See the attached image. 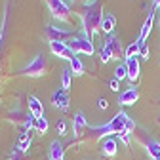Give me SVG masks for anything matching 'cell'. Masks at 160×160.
Segmentation results:
<instances>
[{
    "label": "cell",
    "mask_w": 160,
    "mask_h": 160,
    "mask_svg": "<svg viewBox=\"0 0 160 160\" xmlns=\"http://www.w3.org/2000/svg\"><path fill=\"white\" fill-rule=\"evenodd\" d=\"M135 130V122L126 114L120 111L118 114H114L109 122L105 124H99V126H88V132L93 135V139H105L111 137V135H118L120 141H122L124 145H130V135L132 132Z\"/></svg>",
    "instance_id": "6da1fadb"
},
{
    "label": "cell",
    "mask_w": 160,
    "mask_h": 160,
    "mask_svg": "<svg viewBox=\"0 0 160 160\" xmlns=\"http://www.w3.org/2000/svg\"><path fill=\"white\" fill-rule=\"evenodd\" d=\"M103 6L97 2V0H92V2H86V10L84 13H80L82 17V29H84V36L86 38H93L99 31H101V21H103Z\"/></svg>",
    "instance_id": "7a4b0ae2"
},
{
    "label": "cell",
    "mask_w": 160,
    "mask_h": 160,
    "mask_svg": "<svg viewBox=\"0 0 160 160\" xmlns=\"http://www.w3.org/2000/svg\"><path fill=\"white\" fill-rule=\"evenodd\" d=\"M126 50L122 46V42H120V38L111 34L107 40H105V44L101 48V52H99V57H101V63H109L111 59H120V57H124Z\"/></svg>",
    "instance_id": "3957f363"
},
{
    "label": "cell",
    "mask_w": 160,
    "mask_h": 160,
    "mask_svg": "<svg viewBox=\"0 0 160 160\" xmlns=\"http://www.w3.org/2000/svg\"><path fill=\"white\" fill-rule=\"evenodd\" d=\"M46 72H48V61H46V57L42 53H38L25 69H21V74L23 76H31V78L44 76Z\"/></svg>",
    "instance_id": "277c9868"
},
{
    "label": "cell",
    "mask_w": 160,
    "mask_h": 160,
    "mask_svg": "<svg viewBox=\"0 0 160 160\" xmlns=\"http://www.w3.org/2000/svg\"><path fill=\"white\" fill-rule=\"evenodd\" d=\"M48 2V8H50V13L59 19V21H69L71 17V8L65 0H46Z\"/></svg>",
    "instance_id": "5b68a950"
},
{
    "label": "cell",
    "mask_w": 160,
    "mask_h": 160,
    "mask_svg": "<svg viewBox=\"0 0 160 160\" xmlns=\"http://www.w3.org/2000/svg\"><path fill=\"white\" fill-rule=\"evenodd\" d=\"M69 48L74 52V53H84V55H92L93 52H95V48H93V44H92V40L90 38H86V36H74V38H71L69 40Z\"/></svg>",
    "instance_id": "8992f818"
},
{
    "label": "cell",
    "mask_w": 160,
    "mask_h": 160,
    "mask_svg": "<svg viewBox=\"0 0 160 160\" xmlns=\"http://www.w3.org/2000/svg\"><path fill=\"white\" fill-rule=\"evenodd\" d=\"M50 50H52L53 55H57L59 59H67V61H71V59L76 55V53L69 48L67 42H50Z\"/></svg>",
    "instance_id": "52a82bcc"
},
{
    "label": "cell",
    "mask_w": 160,
    "mask_h": 160,
    "mask_svg": "<svg viewBox=\"0 0 160 160\" xmlns=\"http://www.w3.org/2000/svg\"><path fill=\"white\" fill-rule=\"evenodd\" d=\"M69 103H71V99H69V92L63 90V88H59L53 92L52 95V105L59 111H67L69 109Z\"/></svg>",
    "instance_id": "ba28073f"
},
{
    "label": "cell",
    "mask_w": 160,
    "mask_h": 160,
    "mask_svg": "<svg viewBox=\"0 0 160 160\" xmlns=\"http://www.w3.org/2000/svg\"><path fill=\"white\" fill-rule=\"evenodd\" d=\"M139 99V90L135 86H130L128 90H124L118 97V103L124 105V107H130V105H135V101Z\"/></svg>",
    "instance_id": "9c48e42d"
},
{
    "label": "cell",
    "mask_w": 160,
    "mask_h": 160,
    "mask_svg": "<svg viewBox=\"0 0 160 160\" xmlns=\"http://www.w3.org/2000/svg\"><path fill=\"white\" fill-rule=\"evenodd\" d=\"M156 6L151 10V13L147 15V19H145V23H143V27H141V32H139V42H143L145 44V40L149 38V34H151V31H152V25H154V17H156Z\"/></svg>",
    "instance_id": "30bf717a"
},
{
    "label": "cell",
    "mask_w": 160,
    "mask_h": 160,
    "mask_svg": "<svg viewBox=\"0 0 160 160\" xmlns=\"http://www.w3.org/2000/svg\"><path fill=\"white\" fill-rule=\"evenodd\" d=\"M84 130H88V120H86V114L82 111H78L72 118V132L76 137H80L84 133Z\"/></svg>",
    "instance_id": "8fae6325"
},
{
    "label": "cell",
    "mask_w": 160,
    "mask_h": 160,
    "mask_svg": "<svg viewBox=\"0 0 160 160\" xmlns=\"http://www.w3.org/2000/svg\"><path fill=\"white\" fill-rule=\"evenodd\" d=\"M71 32L67 29H57L53 25H48L46 27V36L50 38V42H65V38L69 36Z\"/></svg>",
    "instance_id": "7c38bea8"
},
{
    "label": "cell",
    "mask_w": 160,
    "mask_h": 160,
    "mask_svg": "<svg viewBox=\"0 0 160 160\" xmlns=\"http://www.w3.org/2000/svg\"><path fill=\"white\" fill-rule=\"evenodd\" d=\"M118 151V143H116V139L114 137H105L103 139V143H101V156L103 158H112Z\"/></svg>",
    "instance_id": "4fadbf2b"
},
{
    "label": "cell",
    "mask_w": 160,
    "mask_h": 160,
    "mask_svg": "<svg viewBox=\"0 0 160 160\" xmlns=\"http://www.w3.org/2000/svg\"><path fill=\"white\" fill-rule=\"evenodd\" d=\"M126 69H128V80H130V82H137V80H139V72H141L139 59L137 57L126 59Z\"/></svg>",
    "instance_id": "5bb4252c"
},
{
    "label": "cell",
    "mask_w": 160,
    "mask_h": 160,
    "mask_svg": "<svg viewBox=\"0 0 160 160\" xmlns=\"http://www.w3.org/2000/svg\"><path fill=\"white\" fill-rule=\"evenodd\" d=\"M29 112H31L34 118H42V116H46V114H44V105L40 103V99L34 97V95H29Z\"/></svg>",
    "instance_id": "9a60e30c"
},
{
    "label": "cell",
    "mask_w": 160,
    "mask_h": 160,
    "mask_svg": "<svg viewBox=\"0 0 160 160\" xmlns=\"http://www.w3.org/2000/svg\"><path fill=\"white\" fill-rule=\"evenodd\" d=\"M31 141H32V137H31V130H21V133H19V137H17V149L19 151H23V152H27L29 151V147H31Z\"/></svg>",
    "instance_id": "2e32d148"
},
{
    "label": "cell",
    "mask_w": 160,
    "mask_h": 160,
    "mask_svg": "<svg viewBox=\"0 0 160 160\" xmlns=\"http://www.w3.org/2000/svg\"><path fill=\"white\" fill-rule=\"evenodd\" d=\"M50 160H63L65 158V147L59 141H52L50 143V152H48Z\"/></svg>",
    "instance_id": "e0dca14e"
},
{
    "label": "cell",
    "mask_w": 160,
    "mask_h": 160,
    "mask_svg": "<svg viewBox=\"0 0 160 160\" xmlns=\"http://www.w3.org/2000/svg\"><path fill=\"white\" fill-rule=\"evenodd\" d=\"M114 27H116V17H114L112 13H105V15H103V21H101V32L112 34Z\"/></svg>",
    "instance_id": "ac0fdd59"
},
{
    "label": "cell",
    "mask_w": 160,
    "mask_h": 160,
    "mask_svg": "<svg viewBox=\"0 0 160 160\" xmlns=\"http://www.w3.org/2000/svg\"><path fill=\"white\" fill-rule=\"evenodd\" d=\"M147 154L152 158V160H158L160 158V143L154 141V139H151V141H147Z\"/></svg>",
    "instance_id": "d6986e66"
},
{
    "label": "cell",
    "mask_w": 160,
    "mask_h": 160,
    "mask_svg": "<svg viewBox=\"0 0 160 160\" xmlns=\"http://www.w3.org/2000/svg\"><path fill=\"white\" fill-rule=\"evenodd\" d=\"M69 65H71V71H72L74 76H82V74H84V65H82V61L78 59V55H74V57L71 59Z\"/></svg>",
    "instance_id": "ffe728a7"
},
{
    "label": "cell",
    "mask_w": 160,
    "mask_h": 160,
    "mask_svg": "<svg viewBox=\"0 0 160 160\" xmlns=\"http://www.w3.org/2000/svg\"><path fill=\"white\" fill-rule=\"evenodd\" d=\"M72 71H71V67L69 69H63V72H61V88L63 90H69L71 88V82H72Z\"/></svg>",
    "instance_id": "44dd1931"
},
{
    "label": "cell",
    "mask_w": 160,
    "mask_h": 160,
    "mask_svg": "<svg viewBox=\"0 0 160 160\" xmlns=\"http://www.w3.org/2000/svg\"><path fill=\"white\" fill-rule=\"evenodd\" d=\"M139 48H141V42H139V40L132 42V44L126 48V53H124V57H126V59H130V57H137V55H139Z\"/></svg>",
    "instance_id": "7402d4cb"
},
{
    "label": "cell",
    "mask_w": 160,
    "mask_h": 160,
    "mask_svg": "<svg viewBox=\"0 0 160 160\" xmlns=\"http://www.w3.org/2000/svg\"><path fill=\"white\" fill-rule=\"evenodd\" d=\"M34 130H36L38 133H46V132H48V120H46V116L36 118V122H34Z\"/></svg>",
    "instance_id": "603a6c76"
},
{
    "label": "cell",
    "mask_w": 160,
    "mask_h": 160,
    "mask_svg": "<svg viewBox=\"0 0 160 160\" xmlns=\"http://www.w3.org/2000/svg\"><path fill=\"white\" fill-rule=\"evenodd\" d=\"M114 78H116V80H124V78H128V69H126V63L118 65V67L114 69Z\"/></svg>",
    "instance_id": "cb8c5ba5"
},
{
    "label": "cell",
    "mask_w": 160,
    "mask_h": 160,
    "mask_svg": "<svg viewBox=\"0 0 160 160\" xmlns=\"http://www.w3.org/2000/svg\"><path fill=\"white\" fill-rule=\"evenodd\" d=\"M10 160H27V156H25V152L23 151H19L17 147L13 149V152H12V158Z\"/></svg>",
    "instance_id": "d4e9b609"
},
{
    "label": "cell",
    "mask_w": 160,
    "mask_h": 160,
    "mask_svg": "<svg viewBox=\"0 0 160 160\" xmlns=\"http://www.w3.org/2000/svg\"><path fill=\"white\" fill-rule=\"evenodd\" d=\"M139 55H141L143 59L149 57V48H147V44H143V42H141V48H139Z\"/></svg>",
    "instance_id": "484cf974"
},
{
    "label": "cell",
    "mask_w": 160,
    "mask_h": 160,
    "mask_svg": "<svg viewBox=\"0 0 160 160\" xmlns=\"http://www.w3.org/2000/svg\"><path fill=\"white\" fill-rule=\"evenodd\" d=\"M97 107H99V111H105V109L109 107V101H107L105 97H101V99L97 101Z\"/></svg>",
    "instance_id": "4316f807"
},
{
    "label": "cell",
    "mask_w": 160,
    "mask_h": 160,
    "mask_svg": "<svg viewBox=\"0 0 160 160\" xmlns=\"http://www.w3.org/2000/svg\"><path fill=\"white\" fill-rule=\"evenodd\" d=\"M65 130H67L65 122H63V120H59V122H57V132H59V135H65Z\"/></svg>",
    "instance_id": "83f0119b"
},
{
    "label": "cell",
    "mask_w": 160,
    "mask_h": 160,
    "mask_svg": "<svg viewBox=\"0 0 160 160\" xmlns=\"http://www.w3.org/2000/svg\"><path fill=\"white\" fill-rule=\"evenodd\" d=\"M109 86H111V90H114V92H116V90L120 88V80H116V78H112V80H111V82H109Z\"/></svg>",
    "instance_id": "f1b7e54d"
},
{
    "label": "cell",
    "mask_w": 160,
    "mask_h": 160,
    "mask_svg": "<svg viewBox=\"0 0 160 160\" xmlns=\"http://www.w3.org/2000/svg\"><path fill=\"white\" fill-rule=\"evenodd\" d=\"M154 6H156V8L160 10V0H154Z\"/></svg>",
    "instance_id": "f546056e"
},
{
    "label": "cell",
    "mask_w": 160,
    "mask_h": 160,
    "mask_svg": "<svg viewBox=\"0 0 160 160\" xmlns=\"http://www.w3.org/2000/svg\"><path fill=\"white\" fill-rule=\"evenodd\" d=\"M78 2H84L86 4V2H92V0H78Z\"/></svg>",
    "instance_id": "4dcf8cb0"
},
{
    "label": "cell",
    "mask_w": 160,
    "mask_h": 160,
    "mask_svg": "<svg viewBox=\"0 0 160 160\" xmlns=\"http://www.w3.org/2000/svg\"><path fill=\"white\" fill-rule=\"evenodd\" d=\"M158 160H160V158H158Z\"/></svg>",
    "instance_id": "1f68e13d"
}]
</instances>
